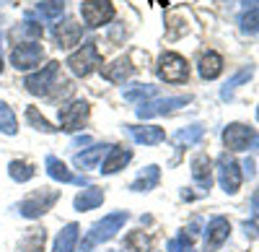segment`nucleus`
Instances as JSON below:
<instances>
[{"instance_id": "1", "label": "nucleus", "mask_w": 259, "mask_h": 252, "mask_svg": "<svg viewBox=\"0 0 259 252\" xmlns=\"http://www.w3.org/2000/svg\"><path fill=\"white\" fill-rule=\"evenodd\" d=\"M24 86L29 94L34 96H55V91H62V94H70V83L60 78V62H47L41 70L36 73H29L24 78Z\"/></svg>"}, {"instance_id": "2", "label": "nucleus", "mask_w": 259, "mask_h": 252, "mask_svg": "<svg viewBox=\"0 0 259 252\" xmlns=\"http://www.w3.org/2000/svg\"><path fill=\"white\" fill-rule=\"evenodd\" d=\"M127 219H130L127 211H114V213H109V216L99 219V221L89 229L85 239H83V252H91L96 244H101V242H106V239H112V237L119 232V229L127 224Z\"/></svg>"}, {"instance_id": "3", "label": "nucleus", "mask_w": 259, "mask_h": 252, "mask_svg": "<svg viewBox=\"0 0 259 252\" xmlns=\"http://www.w3.org/2000/svg\"><path fill=\"white\" fill-rule=\"evenodd\" d=\"M104 62V57H101V52H99V47H96V42L91 39V42H85V45L78 50V52H73L70 57H68V65H70V70L75 73V76H80V78H85V76H91L99 65Z\"/></svg>"}, {"instance_id": "4", "label": "nucleus", "mask_w": 259, "mask_h": 252, "mask_svg": "<svg viewBox=\"0 0 259 252\" xmlns=\"http://www.w3.org/2000/svg\"><path fill=\"white\" fill-rule=\"evenodd\" d=\"M60 200V193L57 190H36V193H31L29 198H24L18 203V213L24 216V219H39L41 213H47V211H52V205Z\"/></svg>"}, {"instance_id": "5", "label": "nucleus", "mask_w": 259, "mask_h": 252, "mask_svg": "<svg viewBox=\"0 0 259 252\" xmlns=\"http://www.w3.org/2000/svg\"><path fill=\"white\" fill-rule=\"evenodd\" d=\"M223 143L231 151H246V149H256L259 146V135H256L254 128H249V125L231 122L223 130Z\"/></svg>"}, {"instance_id": "6", "label": "nucleus", "mask_w": 259, "mask_h": 252, "mask_svg": "<svg viewBox=\"0 0 259 252\" xmlns=\"http://www.w3.org/2000/svg\"><path fill=\"white\" fill-rule=\"evenodd\" d=\"M158 76L168 83H184L189 78V65L179 52H163L158 57Z\"/></svg>"}, {"instance_id": "7", "label": "nucleus", "mask_w": 259, "mask_h": 252, "mask_svg": "<svg viewBox=\"0 0 259 252\" xmlns=\"http://www.w3.org/2000/svg\"><path fill=\"white\" fill-rule=\"evenodd\" d=\"M89 115H91V107H89V101H83V99L62 104L60 107V128L68 130V133H75V130H80L85 125Z\"/></svg>"}, {"instance_id": "8", "label": "nucleus", "mask_w": 259, "mask_h": 252, "mask_svg": "<svg viewBox=\"0 0 259 252\" xmlns=\"http://www.w3.org/2000/svg\"><path fill=\"white\" fill-rule=\"evenodd\" d=\"M80 16L85 24L96 29V26L109 24L114 18V6L109 0H85V3H80Z\"/></svg>"}, {"instance_id": "9", "label": "nucleus", "mask_w": 259, "mask_h": 252, "mask_svg": "<svg viewBox=\"0 0 259 252\" xmlns=\"http://www.w3.org/2000/svg\"><path fill=\"white\" fill-rule=\"evenodd\" d=\"M218 182L228 195L239 193V187H241V166L236 164L228 154L218 156Z\"/></svg>"}, {"instance_id": "10", "label": "nucleus", "mask_w": 259, "mask_h": 252, "mask_svg": "<svg viewBox=\"0 0 259 252\" xmlns=\"http://www.w3.org/2000/svg\"><path fill=\"white\" fill-rule=\"evenodd\" d=\"M189 104V96H166V99H150V101H143L140 107L135 110L140 120H148V117H156V115H166V112H174L179 107Z\"/></svg>"}, {"instance_id": "11", "label": "nucleus", "mask_w": 259, "mask_h": 252, "mask_svg": "<svg viewBox=\"0 0 259 252\" xmlns=\"http://www.w3.org/2000/svg\"><path fill=\"white\" fill-rule=\"evenodd\" d=\"M41 57H45V47L36 45V42H26V45H18L13 52H11V62L13 68L18 70H34Z\"/></svg>"}, {"instance_id": "12", "label": "nucleus", "mask_w": 259, "mask_h": 252, "mask_svg": "<svg viewBox=\"0 0 259 252\" xmlns=\"http://www.w3.org/2000/svg\"><path fill=\"white\" fill-rule=\"evenodd\" d=\"M205 232H207L205 234V252H215L231 237V224H228L226 216H215V219H210Z\"/></svg>"}, {"instance_id": "13", "label": "nucleus", "mask_w": 259, "mask_h": 252, "mask_svg": "<svg viewBox=\"0 0 259 252\" xmlns=\"http://www.w3.org/2000/svg\"><path fill=\"white\" fill-rule=\"evenodd\" d=\"M45 166H47V174L55 182H62V185H89V179H85V177H75L68 166H65L57 156H52V154L45 159Z\"/></svg>"}, {"instance_id": "14", "label": "nucleus", "mask_w": 259, "mask_h": 252, "mask_svg": "<svg viewBox=\"0 0 259 252\" xmlns=\"http://www.w3.org/2000/svg\"><path fill=\"white\" fill-rule=\"evenodd\" d=\"M127 133L135 143H143V146H156L166 140V133L158 125H127Z\"/></svg>"}, {"instance_id": "15", "label": "nucleus", "mask_w": 259, "mask_h": 252, "mask_svg": "<svg viewBox=\"0 0 259 252\" xmlns=\"http://www.w3.org/2000/svg\"><path fill=\"white\" fill-rule=\"evenodd\" d=\"M130 159H133V151H130L127 146H112L109 154L104 156L101 172L104 174H117L119 169H124V166L130 164Z\"/></svg>"}, {"instance_id": "16", "label": "nucleus", "mask_w": 259, "mask_h": 252, "mask_svg": "<svg viewBox=\"0 0 259 252\" xmlns=\"http://www.w3.org/2000/svg\"><path fill=\"white\" fill-rule=\"evenodd\" d=\"M80 37H83V29H80V24H75V21H62V24L55 29V42H57L60 50L75 47L80 42Z\"/></svg>"}, {"instance_id": "17", "label": "nucleus", "mask_w": 259, "mask_h": 252, "mask_svg": "<svg viewBox=\"0 0 259 252\" xmlns=\"http://www.w3.org/2000/svg\"><path fill=\"white\" fill-rule=\"evenodd\" d=\"M192 179L197 182L202 190H210L212 185V161L207 154H197L192 159Z\"/></svg>"}, {"instance_id": "18", "label": "nucleus", "mask_w": 259, "mask_h": 252, "mask_svg": "<svg viewBox=\"0 0 259 252\" xmlns=\"http://www.w3.org/2000/svg\"><path fill=\"white\" fill-rule=\"evenodd\" d=\"M133 73H135V68H133V62H130V57H119L112 65H101V76L112 83H124Z\"/></svg>"}, {"instance_id": "19", "label": "nucleus", "mask_w": 259, "mask_h": 252, "mask_svg": "<svg viewBox=\"0 0 259 252\" xmlns=\"http://www.w3.org/2000/svg\"><path fill=\"white\" fill-rule=\"evenodd\" d=\"M109 149H112L109 143H96V146H91V149H85L83 154H75L73 161H75L78 169H94V166L109 154Z\"/></svg>"}, {"instance_id": "20", "label": "nucleus", "mask_w": 259, "mask_h": 252, "mask_svg": "<svg viewBox=\"0 0 259 252\" xmlns=\"http://www.w3.org/2000/svg\"><path fill=\"white\" fill-rule=\"evenodd\" d=\"M78 234H80V226L78 224H68L57 234L55 239V247L52 252H75V244H78Z\"/></svg>"}, {"instance_id": "21", "label": "nucleus", "mask_w": 259, "mask_h": 252, "mask_svg": "<svg viewBox=\"0 0 259 252\" xmlns=\"http://www.w3.org/2000/svg\"><path fill=\"white\" fill-rule=\"evenodd\" d=\"M158 179H161V169L156 164H150V166H145V169L138 174V179L130 185V190H135V193H148V190H153V187L158 185Z\"/></svg>"}, {"instance_id": "22", "label": "nucleus", "mask_w": 259, "mask_h": 252, "mask_svg": "<svg viewBox=\"0 0 259 252\" xmlns=\"http://www.w3.org/2000/svg\"><path fill=\"white\" fill-rule=\"evenodd\" d=\"M45 242H47V232L39 229V226H34V229H29V232L21 237L18 252H41L45 249Z\"/></svg>"}, {"instance_id": "23", "label": "nucleus", "mask_w": 259, "mask_h": 252, "mask_svg": "<svg viewBox=\"0 0 259 252\" xmlns=\"http://www.w3.org/2000/svg\"><path fill=\"white\" fill-rule=\"evenodd\" d=\"M101 203H104V190H99V187H89V190L78 193L75 200H73L75 211H94Z\"/></svg>"}, {"instance_id": "24", "label": "nucleus", "mask_w": 259, "mask_h": 252, "mask_svg": "<svg viewBox=\"0 0 259 252\" xmlns=\"http://www.w3.org/2000/svg\"><path fill=\"white\" fill-rule=\"evenodd\" d=\"M221 73H223V57L218 52L202 55V60H200V76L205 81H212V78H218Z\"/></svg>"}, {"instance_id": "25", "label": "nucleus", "mask_w": 259, "mask_h": 252, "mask_svg": "<svg viewBox=\"0 0 259 252\" xmlns=\"http://www.w3.org/2000/svg\"><path fill=\"white\" fill-rule=\"evenodd\" d=\"M39 37H41V26L39 24H31V21H26V24L11 29V39L16 42V45H18V39H21V45H26V39L29 42H36Z\"/></svg>"}, {"instance_id": "26", "label": "nucleus", "mask_w": 259, "mask_h": 252, "mask_svg": "<svg viewBox=\"0 0 259 252\" xmlns=\"http://www.w3.org/2000/svg\"><path fill=\"white\" fill-rule=\"evenodd\" d=\"M251 76H254V65H244V68H241L239 73H236L233 78H228V83H226V86L221 89V96H223L226 101H231V99H233V91L239 89L244 81H249Z\"/></svg>"}, {"instance_id": "27", "label": "nucleus", "mask_w": 259, "mask_h": 252, "mask_svg": "<svg viewBox=\"0 0 259 252\" xmlns=\"http://www.w3.org/2000/svg\"><path fill=\"white\" fill-rule=\"evenodd\" d=\"M36 11L45 21H60L65 13V0H39Z\"/></svg>"}, {"instance_id": "28", "label": "nucleus", "mask_w": 259, "mask_h": 252, "mask_svg": "<svg viewBox=\"0 0 259 252\" xmlns=\"http://www.w3.org/2000/svg\"><path fill=\"white\" fill-rule=\"evenodd\" d=\"M127 101H148V99H153V96H158V89L156 86H148V83H135L133 89H127L124 94H122Z\"/></svg>"}, {"instance_id": "29", "label": "nucleus", "mask_w": 259, "mask_h": 252, "mask_svg": "<svg viewBox=\"0 0 259 252\" xmlns=\"http://www.w3.org/2000/svg\"><path fill=\"white\" fill-rule=\"evenodd\" d=\"M205 128L202 125H189V128H182L177 135H174V143L179 146V149H184V146H194L200 138H202Z\"/></svg>"}, {"instance_id": "30", "label": "nucleus", "mask_w": 259, "mask_h": 252, "mask_svg": "<svg viewBox=\"0 0 259 252\" xmlns=\"http://www.w3.org/2000/svg\"><path fill=\"white\" fill-rule=\"evenodd\" d=\"M0 133H6V135H16L18 133V120H16L13 110L8 107L6 101H0Z\"/></svg>"}, {"instance_id": "31", "label": "nucleus", "mask_w": 259, "mask_h": 252, "mask_svg": "<svg viewBox=\"0 0 259 252\" xmlns=\"http://www.w3.org/2000/svg\"><path fill=\"white\" fill-rule=\"evenodd\" d=\"M26 122L31 125L34 130H41V133H55V130H57L55 125H52L45 115H41L36 107H29V110H26Z\"/></svg>"}, {"instance_id": "32", "label": "nucleus", "mask_w": 259, "mask_h": 252, "mask_svg": "<svg viewBox=\"0 0 259 252\" xmlns=\"http://www.w3.org/2000/svg\"><path fill=\"white\" fill-rule=\"evenodd\" d=\"M8 174L16 179V182H29L34 174H36V169L31 164H26V161H11V166H8Z\"/></svg>"}, {"instance_id": "33", "label": "nucleus", "mask_w": 259, "mask_h": 252, "mask_svg": "<svg viewBox=\"0 0 259 252\" xmlns=\"http://www.w3.org/2000/svg\"><path fill=\"white\" fill-rule=\"evenodd\" d=\"M241 31L244 34H256L259 31V8L254 6V8H246V13L241 16Z\"/></svg>"}, {"instance_id": "34", "label": "nucleus", "mask_w": 259, "mask_h": 252, "mask_svg": "<svg viewBox=\"0 0 259 252\" xmlns=\"http://www.w3.org/2000/svg\"><path fill=\"white\" fill-rule=\"evenodd\" d=\"M124 247L133 249V252H148L150 249V239L145 237V232H133L124 239Z\"/></svg>"}, {"instance_id": "35", "label": "nucleus", "mask_w": 259, "mask_h": 252, "mask_svg": "<svg viewBox=\"0 0 259 252\" xmlns=\"http://www.w3.org/2000/svg\"><path fill=\"white\" fill-rule=\"evenodd\" d=\"M168 252H194L192 249V242L187 239V234H179V237H174L168 242V247H166Z\"/></svg>"}, {"instance_id": "36", "label": "nucleus", "mask_w": 259, "mask_h": 252, "mask_svg": "<svg viewBox=\"0 0 259 252\" xmlns=\"http://www.w3.org/2000/svg\"><path fill=\"white\" fill-rule=\"evenodd\" d=\"M244 232L249 239H259V216H251L246 224H244Z\"/></svg>"}, {"instance_id": "37", "label": "nucleus", "mask_w": 259, "mask_h": 252, "mask_svg": "<svg viewBox=\"0 0 259 252\" xmlns=\"http://www.w3.org/2000/svg\"><path fill=\"white\" fill-rule=\"evenodd\" d=\"M85 143H91V138H89V135H78V138L73 140V149H78V146H85Z\"/></svg>"}, {"instance_id": "38", "label": "nucleus", "mask_w": 259, "mask_h": 252, "mask_svg": "<svg viewBox=\"0 0 259 252\" xmlns=\"http://www.w3.org/2000/svg\"><path fill=\"white\" fill-rule=\"evenodd\" d=\"M244 172H246L249 177H254V161H251V159H246V161H244Z\"/></svg>"}, {"instance_id": "39", "label": "nucleus", "mask_w": 259, "mask_h": 252, "mask_svg": "<svg viewBox=\"0 0 259 252\" xmlns=\"http://www.w3.org/2000/svg\"><path fill=\"white\" fill-rule=\"evenodd\" d=\"M251 205H254V208H259V190L254 193V198H251Z\"/></svg>"}, {"instance_id": "40", "label": "nucleus", "mask_w": 259, "mask_h": 252, "mask_svg": "<svg viewBox=\"0 0 259 252\" xmlns=\"http://www.w3.org/2000/svg\"><path fill=\"white\" fill-rule=\"evenodd\" d=\"M244 6H246V8H254V6H256V0H244Z\"/></svg>"}, {"instance_id": "41", "label": "nucleus", "mask_w": 259, "mask_h": 252, "mask_svg": "<svg viewBox=\"0 0 259 252\" xmlns=\"http://www.w3.org/2000/svg\"><path fill=\"white\" fill-rule=\"evenodd\" d=\"M0 73H3V57H0Z\"/></svg>"}, {"instance_id": "42", "label": "nucleus", "mask_w": 259, "mask_h": 252, "mask_svg": "<svg viewBox=\"0 0 259 252\" xmlns=\"http://www.w3.org/2000/svg\"><path fill=\"white\" fill-rule=\"evenodd\" d=\"M256 120H259V107H256Z\"/></svg>"}]
</instances>
